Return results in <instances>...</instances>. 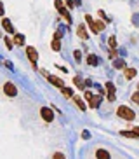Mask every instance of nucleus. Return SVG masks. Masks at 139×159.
Wrapping results in <instances>:
<instances>
[{
	"label": "nucleus",
	"instance_id": "f257e3e1",
	"mask_svg": "<svg viewBox=\"0 0 139 159\" xmlns=\"http://www.w3.org/2000/svg\"><path fill=\"white\" fill-rule=\"evenodd\" d=\"M116 116L120 117V119H125V121H134L136 112L132 110V108L125 107V105H120V107L116 108Z\"/></svg>",
	"mask_w": 139,
	"mask_h": 159
},
{
	"label": "nucleus",
	"instance_id": "f03ea898",
	"mask_svg": "<svg viewBox=\"0 0 139 159\" xmlns=\"http://www.w3.org/2000/svg\"><path fill=\"white\" fill-rule=\"evenodd\" d=\"M40 116H42V119H44L45 122H52V121H54V110L49 108V107H42L40 108Z\"/></svg>",
	"mask_w": 139,
	"mask_h": 159
},
{
	"label": "nucleus",
	"instance_id": "7ed1b4c3",
	"mask_svg": "<svg viewBox=\"0 0 139 159\" xmlns=\"http://www.w3.org/2000/svg\"><path fill=\"white\" fill-rule=\"evenodd\" d=\"M4 94H7V96L14 98V96L18 94V88H16L12 82H5V84H4Z\"/></svg>",
	"mask_w": 139,
	"mask_h": 159
},
{
	"label": "nucleus",
	"instance_id": "20e7f679",
	"mask_svg": "<svg viewBox=\"0 0 139 159\" xmlns=\"http://www.w3.org/2000/svg\"><path fill=\"white\" fill-rule=\"evenodd\" d=\"M26 56L30 58V61H32L33 65H35V63H37V60H38L37 49H35V47H32V46H28V47H26Z\"/></svg>",
	"mask_w": 139,
	"mask_h": 159
},
{
	"label": "nucleus",
	"instance_id": "39448f33",
	"mask_svg": "<svg viewBox=\"0 0 139 159\" xmlns=\"http://www.w3.org/2000/svg\"><path fill=\"white\" fill-rule=\"evenodd\" d=\"M89 26H91V30H92L94 33H101L103 30H104V23H103V21H91Z\"/></svg>",
	"mask_w": 139,
	"mask_h": 159
},
{
	"label": "nucleus",
	"instance_id": "423d86ee",
	"mask_svg": "<svg viewBox=\"0 0 139 159\" xmlns=\"http://www.w3.org/2000/svg\"><path fill=\"white\" fill-rule=\"evenodd\" d=\"M47 79H49V82H51L52 86H56V88H59V89L65 88V82H63L59 77H54V75H47Z\"/></svg>",
	"mask_w": 139,
	"mask_h": 159
},
{
	"label": "nucleus",
	"instance_id": "0eeeda50",
	"mask_svg": "<svg viewBox=\"0 0 139 159\" xmlns=\"http://www.w3.org/2000/svg\"><path fill=\"white\" fill-rule=\"evenodd\" d=\"M2 26H4L5 32L11 33V35H14V33H16V32H14V28H12V23H11V19L4 18V19H2Z\"/></svg>",
	"mask_w": 139,
	"mask_h": 159
},
{
	"label": "nucleus",
	"instance_id": "6e6552de",
	"mask_svg": "<svg viewBox=\"0 0 139 159\" xmlns=\"http://www.w3.org/2000/svg\"><path fill=\"white\" fill-rule=\"evenodd\" d=\"M96 157L97 159H111L110 152H108L106 149H97L96 150Z\"/></svg>",
	"mask_w": 139,
	"mask_h": 159
},
{
	"label": "nucleus",
	"instance_id": "1a4fd4ad",
	"mask_svg": "<svg viewBox=\"0 0 139 159\" xmlns=\"http://www.w3.org/2000/svg\"><path fill=\"white\" fill-rule=\"evenodd\" d=\"M77 35H78L80 39H83V40H87V39H89V33H87V30H85L83 25H78V28H77Z\"/></svg>",
	"mask_w": 139,
	"mask_h": 159
},
{
	"label": "nucleus",
	"instance_id": "9d476101",
	"mask_svg": "<svg viewBox=\"0 0 139 159\" xmlns=\"http://www.w3.org/2000/svg\"><path fill=\"white\" fill-rule=\"evenodd\" d=\"M73 102L77 103V107H78L82 112H85V110H87V105H85V102H83L80 96H73Z\"/></svg>",
	"mask_w": 139,
	"mask_h": 159
},
{
	"label": "nucleus",
	"instance_id": "9b49d317",
	"mask_svg": "<svg viewBox=\"0 0 139 159\" xmlns=\"http://www.w3.org/2000/svg\"><path fill=\"white\" fill-rule=\"evenodd\" d=\"M136 74H137V70H136V68H125V70H124V75H125V79H127V80L134 79Z\"/></svg>",
	"mask_w": 139,
	"mask_h": 159
},
{
	"label": "nucleus",
	"instance_id": "f8f14e48",
	"mask_svg": "<svg viewBox=\"0 0 139 159\" xmlns=\"http://www.w3.org/2000/svg\"><path fill=\"white\" fill-rule=\"evenodd\" d=\"M12 42L16 44V46H23L24 44V35H21V33H14Z\"/></svg>",
	"mask_w": 139,
	"mask_h": 159
},
{
	"label": "nucleus",
	"instance_id": "ddd939ff",
	"mask_svg": "<svg viewBox=\"0 0 139 159\" xmlns=\"http://www.w3.org/2000/svg\"><path fill=\"white\" fill-rule=\"evenodd\" d=\"M97 63H99V60H97V56H96V54H89V56H87V65L96 66Z\"/></svg>",
	"mask_w": 139,
	"mask_h": 159
},
{
	"label": "nucleus",
	"instance_id": "4468645a",
	"mask_svg": "<svg viewBox=\"0 0 139 159\" xmlns=\"http://www.w3.org/2000/svg\"><path fill=\"white\" fill-rule=\"evenodd\" d=\"M59 14L63 16V18H65L68 23H71V16H70V12H68V9H66V7H61V9H59Z\"/></svg>",
	"mask_w": 139,
	"mask_h": 159
},
{
	"label": "nucleus",
	"instance_id": "2eb2a0df",
	"mask_svg": "<svg viewBox=\"0 0 139 159\" xmlns=\"http://www.w3.org/2000/svg\"><path fill=\"white\" fill-rule=\"evenodd\" d=\"M120 135L125 136V138H139V135L134 131H120Z\"/></svg>",
	"mask_w": 139,
	"mask_h": 159
},
{
	"label": "nucleus",
	"instance_id": "dca6fc26",
	"mask_svg": "<svg viewBox=\"0 0 139 159\" xmlns=\"http://www.w3.org/2000/svg\"><path fill=\"white\" fill-rule=\"evenodd\" d=\"M99 102H101L99 96H92V100L89 102V105H91V108H97V107H99Z\"/></svg>",
	"mask_w": 139,
	"mask_h": 159
},
{
	"label": "nucleus",
	"instance_id": "f3484780",
	"mask_svg": "<svg viewBox=\"0 0 139 159\" xmlns=\"http://www.w3.org/2000/svg\"><path fill=\"white\" fill-rule=\"evenodd\" d=\"M108 46H110V49H116V39H115V35L108 37Z\"/></svg>",
	"mask_w": 139,
	"mask_h": 159
},
{
	"label": "nucleus",
	"instance_id": "a211bd4d",
	"mask_svg": "<svg viewBox=\"0 0 139 159\" xmlns=\"http://www.w3.org/2000/svg\"><path fill=\"white\" fill-rule=\"evenodd\" d=\"M51 47L54 49V51H59V49H61V42H59V39H52Z\"/></svg>",
	"mask_w": 139,
	"mask_h": 159
},
{
	"label": "nucleus",
	"instance_id": "6ab92c4d",
	"mask_svg": "<svg viewBox=\"0 0 139 159\" xmlns=\"http://www.w3.org/2000/svg\"><path fill=\"white\" fill-rule=\"evenodd\" d=\"M61 93L65 94L66 98H70V96H73V91H71V88H63V89H61Z\"/></svg>",
	"mask_w": 139,
	"mask_h": 159
},
{
	"label": "nucleus",
	"instance_id": "aec40b11",
	"mask_svg": "<svg viewBox=\"0 0 139 159\" xmlns=\"http://www.w3.org/2000/svg\"><path fill=\"white\" fill-rule=\"evenodd\" d=\"M73 82L77 84V88H78V89H83V86H85V84L82 82V79H80V77H75V79H73Z\"/></svg>",
	"mask_w": 139,
	"mask_h": 159
},
{
	"label": "nucleus",
	"instance_id": "412c9836",
	"mask_svg": "<svg viewBox=\"0 0 139 159\" xmlns=\"http://www.w3.org/2000/svg\"><path fill=\"white\" fill-rule=\"evenodd\" d=\"M65 5H66V9H73L75 2H73V0H65Z\"/></svg>",
	"mask_w": 139,
	"mask_h": 159
},
{
	"label": "nucleus",
	"instance_id": "4be33fe9",
	"mask_svg": "<svg viewBox=\"0 0 139 159\" xmlns=\"http://www.w3.org/2000/svg\"><path fill=\"white\" fill-rule=\"evenodd\" d=\"M130 100H132L134 103H137V105H139V91H136V93L132 94V96H130Z\"/></svg>",
	"mask_w": 139,
	"mask_h": 159
},
{
	"label": "nucleus",
	"instance_id": "5701e85b",
	"mask_svg": "<svg viewBox=\"0 0 139 159\" xmlns=\"http://www.w3.org/2000/svg\"><path fill=\"white\" fill-rule=\"evenodd\" d=\"M73 56H75V60H77V61H80V60H82V51H78V49H77V51L73 52Z\"/></svg>",
	"mask_w": 139,
	"mask_h": 159
},
{
	"label": "nucleus",
	"instance_id": "b1692460",
	"mask_svg": "<svg viewBox=\"0 0 139 159\" xmlns=\"http://www.w3.org/2000/svg\"><path fill=\"white\" fill-rule=\"evenodd\" d=\"M106 89H108V93H115V86L111 82H106Z\"/></svg>",
	"mask_w": 139,
	"mask_h": 159
},
{
	"label": "nucleus",
	"instance_id": "393cba45",
	"mask_svg": "<svg viewBox=\"0 0 139 159\" xmlns=\"http://www.w3.org/2000/svg\"><path fill=\"white\" fill-rule=\"evenodd\" d=\"M54 5H56V9H57V11H59L61 7H65V4H63L61 0H54Z\"/></svg>",
	"mask_w": 139,
	"mask_h": 159
},
{
	"label": "nucleus",
	"instance_id": "a878e982",
	"mask_svg": "<svg viewBox=\"0 0 139 159\" xmlns=\"http://www.w3.org/2000/svg\"><path fill=\"white\" fill-rule=\"evenodd\" d=\"M97 14L101 16V18H104V21H106V23H110V21H111L110 18H106V14H104V11H97Z\"/></svg>",
	"mask_w": 139,
	"mask_h": 159
},
{
	"label": "nucleus",
	"instance_id": "bb28decb",
	"mask_svg": "<svg viewBox=\"0 0 139 159\" xmlns=\"http://www.w3.org/2000/svg\"><path fill=\"white\" fill-rule=\"evenodd\" d=\"M5 46H7V49H12V39L5 37Z\"/></svg>",
	"mask_w": 139,
	"mask_h": 159
},
{
	"label": "nucleus",
	"instance_id": "cd10ccee",
	"mask_svg": "<svg viewBox=\"0 0 139 159\" xmlns=\"http://www.w3.org/2000/svg\"><path fill=\"white\" fill-rule=\"evenodd\" d=\"M52 159H66V157H65V154H63V152H56V154L52 156Z\"/></svg>",
	"mask_w": 139,
	"mask_h": 159
},
{
	"label": "nucleus",
	"instance_id": "c85d7f7f",
	"mask_svg": "<svg viewBox=\"0 0 139 159\" xmlns=\"http://www.w3.org/2000/svg\"><path fill=\"white\" fill-rule=\"evenodd\" d=\"M122 66H125V63L122 60H116L115 61V68H122Z\"/></svg>",
	"mask_w": 139,
	"mask_h": 159
},
{
	"label": "nucleus",
	"instance_id": "c756f323",
	"mask_svg": "<svg viewBox=\"0 0 139 159\" xmlns=\"http://www.w3.org/2000/svg\"><path fill=\"white\" fill-rule=\"evenodd\" d=\"M116 56H118V54H116V49H111L110 51V60H115Z\"/></svg>",
	"mask_w": 139,
	"mask_h": 159
},
{
	"label": "nucleus",
	"instance_id": "7c9ffc66",
	"mask_svg": "<svg viewBox=\"0 0 139 159\" xmlns=\"http://www.w3.org/2000/svg\"><path fill=\"white\" fill-rule=\"evenodd\" d=\"M106 100H108V102H115V100H116L115 98V93H108V98Z\"/></svg>",
	"mask_w": 139,
	"mask_h": 159
},
{
	"label": "nucleus",
	"instance_id": "2f4dec72",
	"mask_svg": "<svg viewBox=\"0 0 139 159\" xmlns=\"http://www.w3.org/2000/svg\"><path fill=\"white\" fill-rule=\"evenodd\" d=\"M5 14V9H4V4L0 2V16H4Z\"/></svg>",
	"mask_w": 139,
	"mask_h": 159
},
{
	"label": "nucleus",
	"instance_id": "473e14b6",
	"mask_svg": "<svg viewBox=\"0 0 139 159\" xmlns=\"http://www.w3.org/2000/svg\"><path fill=\"white\" fill-rule=\"evenodd\" d=\"M85 100H87V102H91V100H92V94L89 93V91L85 93Z\"/></svg>",
	"mask_w": 139,
	"mask_h": 159
},
{
	"label": "nucleus",
	"instance_id": "72a5a7b5",
	"mask_svg": "<svg viewBox=\"0 0 139 159\" xmlns=\"http://www.w3.org/2000/svg\"><path fill=\"white\" fill-rule=\"evenodd\" d=\"M132 131H134V133H137V135H139V126H132Z\"/></svg>",
	"mask_w": 139,
	"mask_h": 159
},
{
	"label": "nucleus",
	"instance_id": "f704fd0d",
	"mask_svg": "<svg viewBox=\"0 0 139 159\" xmlns=\"http://www.w3.org/2000/svg\"><path fill=\"white\" fill-rule=\"evenodd\" d=\"M137 91H139V84H137Z\"/></svg>",
	"mask_w": 139,
	"mask_h": 159
},
{
	"label": "nucleus",
	"instance_id": "c9c22d12",
	"mask_svg": "<svg viewBox=\"0 0 139 159\" xmlns=\"http://www.w3.org/2000/svg\"><path fill=\"white\" fill-rule=\"evenodd\" d=\"M0 37H2V33H0Z\"/></svg>",
	"mask_w": 139,
	"mask_h": 159
}]
</instances>
